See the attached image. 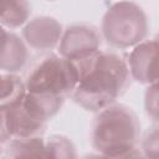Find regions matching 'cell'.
I'll return each mask as SVG.
<instances>
[{
	"instance_id": "1",
	"label": "cell",
	"mask_w": 159,
	"mask_h": 159,
	"mask_svg": "<svg viewBox=\"0 0 159 159\" xmlns=\"http://www.w3.org/2000/svg\"><path fill=\"white\" fill-rule=\"evenodd\" d=\"M70 60L78 76V83L71 96L86 111L99 112L116 103L130 84L128 61L116 52L98 50Z\"/></svg>"
},
{
	"instance_id": "2",
	"label": "cell",
	"mask_w": 159,
	"mask_h": 159,
	"mask_svg": "<svg viewBox=\"0 0 159 159\" xmlns=\"http://www.w3.org/2000/svg\"><path fill=\"white\" fill-rule=\"evenodd\" d=\"M139 135L140 123L132 108L113 103L97 112L92 124L91 143L102 157H137L140 155Z\"/></svg>"
},
{
	"instance_id": "3",
	"label": "cell",
	"mask_w": 159,
	"mask_h": 159,
	"mask_svg": "<svg viewBox=\"0 0 159 159\" xmlns=\"http://www.w3.org/2000/svg\"><path fill=\"white\" fill-rule=\"evenodd\" d=\"M102 35L113 47H134L148 34V17L144 10L130 0L112 4L102 19Z\"/></svg>"
},
{
	"instance_id": "4",
	"label": "cell",
	"mask_w": 159,
	"mask_h": 159,
	"mask_svg": "<svg viewBox=\"0 0 159 159\" xmlns=\"http://www.w3.org/2000/svg\"><path fill=\"white\" fill-rule=\"evenodd\" d=\"M25 83L27 92L66 97L75 91L78 76L70 58L51 53L36 63Z\"/></svg>"
},
{
	"instance_id": "5",
	"label": "cell",
	"mask_w": 159,
	"mask_h": 159,
	"mask_svg": "<svg viewBox=\"0 0 159 159\" xmlns=\"http://www.w3.org/2000/svg\"><path fill=\"white\" fill-rule=\"evenodd\" d=\"M0 143L5 144L12 138H30L42 135L46 122L31 114L22 102L0 107Z\"/></svg>"
},
{
	"instance_id": "6",
	"label": "cell",
	"mask_w": 159,
	"mask_h": 159,
	"mask_svg": "<svg viewBox=\"0 0 159 159\" xmlns=\"http://www.w3.org/2000/svg\"><path fill=\"white\" fill-rule=\"evenodd\" d=\"M128 66L132 80L142 84H152L159 81V45L155 40L142 41L133 47Z\"/></svg>"
},
{
	"instance_id": "7",
	"label": "cell",
	"mask_w": 159,
	"mask_h": 159,
	"mask_svg": "<svg viewBox=\"0 0 159 159\" xmlns=\"http://www.w3.org/2000/svg\"><path fill=\"white\" fill-rule=\"evenodd\" d=\"M101 35L92 25H72L67 27L61 37L58 51L67 58H77L99 50Z\"/></svg>"
},
{
	"instance_id": "8",
	"label": "cell",
	"mask_w": 159,
	"mask_h": 159,
	"mask_svg": "<svg viewBox=\"0 0 159 159\" xmlns=\"http://www.w3.org/2000/svg\"><path fill=\"white\" fill-rule=\"evenodd\" d=\"M61 24L51 16H39L35 17L24 26L22 39L34 50L37 51H50L60 45L62 37Z\"/></svg>"
},
{
	"instance_id": "9",
	"label": "cell",
	"mask_w": 159,
	"mask_h": 159,
	"mask_svg": "<svg viewBox=\"0 0 159 159\" xmlns=\"http://www.w3.org/2000/svg\"><path fill=\"white\" fill-rule=\"evenodd\" d=\"M1 55L0 68L2 72L17 73L24 70L29 60L27 43L16 34L2 27L1 31Z\"/></svg>"
},
{
	"instance_id": "10",
	"label": "cell",
	"mask_w": 159,
	"mask_h": 159,
	"mask_svg": "<svg viewBox=\"0 0 159 159\" xmlns=\"http://www.w3.org/2000/svg\"><path fill=\"white\" fill-rule=\"evenodd\" d=\"M2 155L7 158H47L46 140L42 135L30 138H12L1 144Z\"/></svg>"
},
{
	"instance_id": "11",
	"label": "cell",
	"mask_w": 159,
	"mask_h": 159,
	"mask_svg": "<svg viewBox=\"0 0 159 159\" xmlns=\"http://www.w3.org/2000/svg\"><path fill=\"white\" fill-rule=\"evenodd\" d=\"M65 98L66 97L61 96L27 92L22 103L31 114H34L43 122H47L60 112V109L63 106Z\"/></svg>"
},
{
	"instance_id": "12",
	"label": "cell",
	"mask_w": 159,
	"mask_h": 159,
	"mask_svg": "<svg viewBox=\"0 0 159 159\" xmlns=\"http://www.w3.org/2000/svg\"><path fill=\"white\" fill-rule=\"evenodd\" d=\"M0 107H9L24 101L27 89L26 83L16 75L2 72L0 77Z\"/></svg>"
},
{
	"instance_id": "13",
	"label": "cell",
	"mask_w": 159,
	"mask_h": 159,
	"mask_svg": "<svg viewBox=\"0 0 159 159\" xmlns=\"http://www.w3.org/2000/svg\"><path fill=\"white\" fill-rule=\"evenodd\" d=\"M30 5L27 0H2L1 24L6 29H17L27 24Z\"/></svg>"
},
{
	"instance_id": "14",
	"label": "cell",
	"mask_w": 159,
	"mask_h": 159,
	"mask_svg": "<svg viewBox=\"0 0 159 159\" xmlns=\"http://www.w3.org/2000/svg\"><path fill=\"white\" fill-rule=\"evenodd\" d=\"M47 158H76V148L73 143L65 135L53 134L46 140Z\"/></svg>"
},
{
	"instance_id": "15",
	"label": "cell",
	"mask_w": 159,
	"mask_h": 159,
	"mask_svg": "<svg viewBox=\"0 0 159 159\" xmlns=\"http://www.w3.org/2000/svg\"><path fill=\"white\" fill-rule=\"evenodd\" d=\"M144 109L152 120L159 123V81L147 87L144 93Z\"/></svg>"
},
{
	"instance_id": "16",
	"label": "cell",
	"mask_w": 159,
	"mask_h": 159,
	"mask_svg": "<svg viewBox=\"0 0 159 159\" xmlns=\"http://www.w3.org/2000/svg\"><path fill=\"white\" fill-rule=\"evenodd\" d=\"M140 149L144 157L159 158V124L147 130L142 139Z\"/></svg>"
},
{
	"instance_id": "17",
	"label": "cell",
	"mask_w": 159,
	"mask_h": 159,
	"mask_svg": "<svg viewBox=\"0 0 159 159\" xmlns=\"http://www.w3.org/2000/svg\"><path fill=\"white\" fill-rule=\"evenodd\" d=\"M154 40H155V42H157V43L159 45V34H158V35H157V36L154 37Z\"/></svg>"
}]
</instances>
